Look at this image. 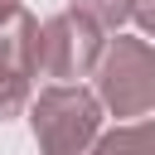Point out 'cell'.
Segmentation results:
<instances>
[{"mask_svg":"<svg viewBox=\"0 0 155 155\" xmlns=\"http://www.w3.org/2000/svg\"><path fill=\"white\" fill-rule=\"evenodd\" d=\"M102 34L107 29L97 19H87V15H78L73 5L63 15H48L44 19V39H39V73L44 78H58V82L92 78L97 63H102V48H107Z\"/></svg>","mask_w":155,"mask_h":155,"instance_id":"3","label":"cell"},{"mask_svg":"<svg viewBox=\"0 0 155 155\" xmlns=\"http://www.w3.org/2000/svg\"><path fill=\"white\" fill-rule=\"evenodd\" d=\"M19 10H24V5H19V0H0V24H10V19H15V15H19Z\"/></svg>","mask_w":155,"mask_h":155,"instance_id":"8","label":"cell"},{"mask_svg":"<svg viewBox=\"0 0 155 155\" xmlns=\"http://www.w3.org/2000/svg\"><path fill=\"white\" fill-rule=\"evenodd\" d=\"M92 82H97V97L107 102L111 116L155 111V44L150 39H131V34L107 39Z\"/></svg>","mask_w":155,"mask_h":155,"instance_id":"2","label":"cell"},{"mask_svg":"<svg viewBox=\"0 0 155 155\" xmlns=\"http://www.w3.org/2000/svg\"><path fill=\"white\" fill-rule=\"evenodd\" d=\"M78 15L97 19L102 29H121L126 19H136V0H68Z\"/></svg>","mask_w":155,"mask_h":155,"instance_id":"6","label":"cell"},{"mask_svg":"<svg viewBox=\"0 0 155 155\" xmlns=\"http://www.w3.org/2000/svg\"><path fill=\"white\" fill-rule=\"evenodd\" d=\"M102 111L107 102L97 87L82 82H53L29 102V131L39 155H92L102 140Z\"/></svg>","mask_w":155,"mask_h":155,"instance_id":"1","label":"cell"},{"mask_svg":"<svg viewBox=\"0 0 155 155\" xmlns=\"http://www.w3.org/2000/svg\"><path fill=\"white\" fill-rule=\"evenodd\" d=\"M92 155H155V121H126L116 131H102Z\"/></svg>","mask_w":155,"mask_h":155,"instance_id":"5","label":"cell"},{"mask_svg":"<svg viewBox=\"0 0 155 155\" xmlns=\"http://www.w3.org/2000/svg\"><path fill=\"white\" fill-rule=\"evenodd\" d=\"M39 39H44V24L29 10H19L10 24H0V126L24 116L29 102H34Z\"/></svg>","mask_w":155,"mask_h":155,"instance_id":"4","label":"cell"},{"mask_svg":"<svg viewBox=\"0 0 155 155\" xmlns=\"http://www.w3.org/2000/svg\"><path fill=\"white\" fill-rule=\"evenodd\" d=\"M136 24L145 39H155V0H136Z\"/></svg>","mask_w":155,"mask_h":155,"instance_id":"7","label":"cell"}]
</instances>
